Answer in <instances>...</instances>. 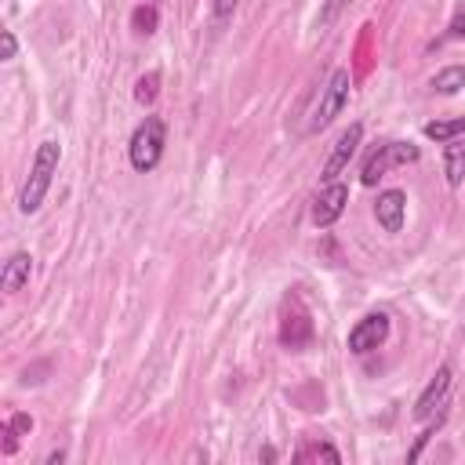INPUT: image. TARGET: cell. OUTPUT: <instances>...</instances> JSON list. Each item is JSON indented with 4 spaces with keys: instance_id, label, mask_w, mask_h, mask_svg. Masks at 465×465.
<instances>
[{
    "instance_id": "obj_1",
    "label": "cell",
    "mask_w": 465,
    "mask_h": 465,
    "mask_svg": "<svg viewBox=\"0 0 465 465\" xmlns=\"http://www.w3.org/2000/svg\"><path fill=\"white\" fill-rule=\"evenodd\" d=\"M58 160H62V145L58 142H40L36 145V156L29 163V174H25L22 189H18V211L22 214L40 211V203H44V196L51 189V178L58 174Z\"/></svg>"
},
{
    "instance_id": "obj_2",
    "label": "cell",
    "mask_w": 465,
    "mask_h": 465,
    "mask_svg": "<svg viewBox=\"0 0 465 465\" xmlns=\"http://www.w3.org/2000/svg\"><path fill=\"white\" fill-rule=\"evenodd\" d=\"M163 138H167V127H163V120L160 116H145L138 127H134V134H131V145H127V156H131V167L134 171H153L156 163H160V156H163Z\"/></svg>"
},
{
    "instance_id": "obj_3",
    "label": "cell",
    "mask_w": 465,
    "mask_h": 465,
    "mask_svg": "<svg viewBox=\"0 0 465 465\" xmlns=\"http://www.w3.org/2000/svg\"><path fill=\"white\" fill-rule=\"evenodd\" d=\"M349 87H352L349 69H334V73L327 76V84L320 87V102H316V109H312V116H309V131H323V127L345 109Z\"/></svg>"
},
{
    "instance_id": "obj_4",
    "label": "cell",
    "mask_w": 465,
    "mask_h": 465,
    "mask_svg": "<svg viewBox=\"0 0 465 465\" xmlns=\"http://www.w3.org/2000/svg\"><path fill=\"white\" fill-rule=\"evenodd\" d=\"M414 160H418V145H411V142H385V145H378V149L367 156L360 182H363V185H378V178H381L385 171L403 167V163H414Z\"/></svg>"
},
{
    "instance_id": "obj_5",
    "label": "cell",
    "mask_w": 465,
    "mask_h": 465,
    "mask_svg": "<svg viewBox=\"0 0 465 465\" xmlns=\"http://www.w3.org/2000/svg\"><path fill=\"white\" fill-rule=\"evenodd\" d=\"M280 341L287 345V349H305L309 341H312V316H309V309H305V302L294 294V298H287V305H283V316H280Z\"/></svg>"
},
{
    "instance_id": "obj_6",
    "label": "cell",
    "mask_w": 465,
    "mask_h": 465,
    "mask_svg": "<svg viewBox=\"0 0 465 465\" xmlns=\"http://www.w3.org/2000/svg\"><path fill=\"white\" fill-rule=\"evenodd\" d=\"M450 385H454V367H450V363H440L436 374H432V381L421 389V396H418V403H414V418H418V421H429V418L447 403Z\"/></svg>"
},
{
    "instance_id": "obj_7",
    "label": "cell",
    "mask_w": 465,
    "mask_h": 465,
    "mask_svg": "<svg viewBox=\"0 0 465 465\" xmlns=\"http://www.w3.org/2000/svg\"><path fill=\"white\" fill-rule=\"evenodd\" d=\"M360 138H363V124H349V127L338 134V142L331 145V156H327V163H323V171H320L323 182H338V174H341V171L349 167V160L356 156Z\"/></svg>"
},
{
    "instance_id": "obj_8",
    "label": "cell",
    "mask_w": 465,
    "mask_h": 465,
    "mask_svg": "<svg viewBox=\"0 0 465 465\" xmlns=\"http://www.w3.org/2000/svg\"><path fill=\"white\" fill-rule=\"evenodd\" d=\"M345 203H349V189H345L341 182H323V189H320L316 200H312V225H316V229L334 225V222L341 218Z\"/></svg>"
},
{
    "instance_id": "obj_9",
    "label": "cell",
    "mask_w": 465,
    "mask_h": 465,
    "mask_svg": "<svg viewBox=\"0 0 465 465\" xmlns=\"http://www.w3.org/2000/svg\"><path fill=\"white\" fill-rule=\"evenodd\" d=\"M389 338V316L385 312H367L363 320H356V327L349 331V352L363 356L371 349H378Z\"/></svg>"
},
{
    "instance_id": "obj_10",
    "label": "cell",
    "mask_w": 465,
    "mask_h": 465,
    "mask_svg": "<svg viewBox=\"0 0 465 465\" xmlns=\"http://www.w3.org/2000/svg\"><path fill=\"white\" fill-rule=\"evenodd\" d=\"M374 218L385 232H400L407 222V193L403 189H381L374 200Z\"/></svg>"
},
{
    "instance_id": "obj_11",
    "label": "cell",
    "mask_w": 465,
    "mask_h": 465,
    "mask_svg": "<svg viewBox=\"0 0 465 465\" xmlns=\"http://www.w3.org/2000/svg\"><path fill=\"white\" fill-rule=\"evenodd\" d=\"M29 272H33V258H29L25 251H15V254L4 262V269H0V287H4L7 294H18V291L29 283Z\"/></svg>"
},
{
    "instance_id": "obj_12",
    "label": "cell",
    "mask_w": 465,
    "mask_h": 465,
    "mask_svg": "<svg viewBox=\"0 0 465 465\" xmlns=\"http://www.w3.org/2000/svg\"><path fill=\"white\" fill-rule=\"evenodd\" d=\"M443 174H447V185L465 182V142L461 138H450L443 145Z\"/></svg>"
},
{
    "instance_id": "obj_13",
    "label": "cell",
    "mask_w": 465,
    "mask_h": 465,
    "mask_svg": "<svg viewBox=\"0 0 465 465\" xmlns=\"http://www.w3.org/2000/svg\"><path fill=\"white\" fill-rule=\"evenodd\" d=\"M294 461H331V465H338L341 454H338V447H331L323 440H312V443H302L294 450Z\"/></svg>"
},
{
    "instance_id": "obj_14",
    "label": "cell",
    "mask_w": 465,
    "mask_h": 465,
    "mask_svg": "<svg viewBox=\"0 0 465 465\" xmlns=\"http://www.w3.org/2000/svg\"><path fill=\"white\" fill-rule=\"evenodd\" d=\"M461 87H465V65H443L432 76V91H440V94H454Z\"/></svg>"
},
{
    "instance_id": "obj_15",
    "label": "cell",
    "mask_w": 465,
    "mask_h": 465,
    "mask_svg": "<svg viewBox=\"0 0 465 465\" xmlns=\"http://www.w3.org/2000/svg\"><path fill=\"white\" fill-rule=\"evenodd\" d=\"M458 134H465V116L425 124V138H432V142H450V138H458Z\"/></svg>"
},
{
    "instance_id": "obj_16",
    "label": "cell",
    "mask_w": 465,
    "mask_h": 465,
    "mask_svg": "<svg viewBox=\"0 0 465 465\" xmlns=\"http://www.w3.org/2000/svg\"><path fill=\"white\" fill-rule=\"evenodd\" d=\"M29 429H33V418H29V414H15V418L4 425V450L11 454V450L18 447V436L29 432Z\"/></svg>"
},
{
    "instance_id": "obj_17",
    "label": "cell",
    "mask_w": 465,
    "mask_h": 465,
    "mask_svg": "<svg viewBox=\"0 0 465 465\" xmlns=\"http://www.w3.org/2000/svg\"><path fill=\"white\" fill-rule=\"evenodd\" d=\"M156 94H160V73H145V76H138V84H134V98H138L142 105H149Z\"/></svg>"
},
{
    "instance_id": "obj_18",
    "label": "cell",
    "mask_w": 465,
    "mask_h": 465,
    "mask_svg": "<svg viewBox=\"0 0 465 465\" xmlns=\"http://www.w3.org/2000/svg\"><path fill=\"white\" fill-rule=\"evenodd\" d=\"M131 25L138 29V33H153L156 29V7H149V4H142V7H134V15H131Z\"/></svg>"
},
{
    "instance_id": "obj_19",
    "label": "cell",
    "mask_w": 465,
    "mask_h": 465,
    "mask_svg": "<svg viewBox=\"0 0 465 465\" xmlns=\"http://www.w3.org/2000/svg\"><path fill=\"white\" fill-rule=\"evenodd\" d=\"M447 40H465V0L454 7V18H450V25H447V33L436 40V44H447Z\"/></svg>"
},
{
    "instance_id": "obj_20",
    "label": "cell",
    "mask_w": 465,
    "mask_h": 465,
    "mask_svg": "<svg viewBox=\"0 0 465 465\" xmlns=\"http://www.w3.org/2000/svg\"><path fill=\"white\" fill-rule=\"evenodd\" d=\"M345 4H349V0H323V7H320V29H327V25L341 15Z\"/></svg>"
},
{
    "instance_id": "obj_21",
    "label": "cell",
    "mask_w": 465,
    "mask_h": 465,
    "mask_svg": "<svg viewBox=\"0 0 465 465\" xmlns=\"http://www.w3.org/2000/svg\"><path fill=\"white\" fill-rule=\"evenodd\" d=\"M15 51H18L15 33H11V29H0V58H4V62H11V58H15Z\"/></svg>"
},
{
    "instance_id": "obj_22",
    "label": "cell",
    "mask_w": 465,
    "mask_h": 465,
    "mask_svg": "<svg viewBox=\"0 0 465 465\" xmlns=\"http://www.w3.org/2000/svg\"><path fill=\"white\" fill-rule=\"evenodd\" d=\"M236 4H240V0H214V15H218V18H229V15L236 11Z\"/></svg>"
},
{
    "instance_id": "obj_23",
    "label": "cell",
    "mask_w": 465,
    "mask_h": 465,
    "mask_svg": "<svg viewBox=\"0 0 465 465\" xmlns=\"http://www.w3.org/2000/svg\"><path fill=\"white\" fill-rule=\"evenodd\" d=\"M258 458H262V461H276V450H272V447H262Z\"/></svg>"
},
{
    "instance_id": "obj_24",
    "label": "cell",
    "mask_w": 465,
    "mask_h": 465,
    "mask_svg": "<svg viewBox=\"0 0 465 465\" xmlns=\"http://www.w3.org/2000/svg\"><path fill=\"white\" fill-rule=\"evenodd\" d=\"M54 461H65V454H62V450H51V454H47V465H54Z\"/></svg>"
}]
</instances>
